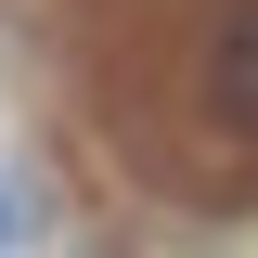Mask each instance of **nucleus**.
I'll use <instances>...</instances> for the list:
<instances>
[{"label": "nucleus", "mask_w": 258, "mask_h": 258, "mask_svg": "<svg viewBox=\"0 0 258 258\" xmlns=\"http://www.w3.org/2000/svg\"><path fill=\"white\" fill-rule=\"evenodd\" d=\"M207 103H220L232 129H258V0L220 26V52H207Z\"/></svg>", "instance_id": "1"}]
</instances>
